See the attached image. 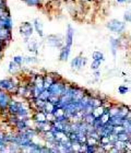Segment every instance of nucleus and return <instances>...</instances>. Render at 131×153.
Returning <instances> with one entry per match:
<instances>
[{
	"label": "nucleus",
	"mask_w": 131,
	"mask_h": 153,
	"mask_svg": "<svg viewBox=\"0 0 131 153\" xmlns=\"http://www.w3.org/2000/svg\"><path fill=\"white\" fill-rule=\"evenodd\" d=\"M110 115H109V113H108V111L106 109L105 112L103 113L102 115H101V117H99V120H101V124L104 126V125H107V124H109V120H110Z\"/></svg>",
	"instance_id": "423d86ee"
},
{
	"label": "nucleus",
	"mask_w": 131,
	"mask_h": 153,
	"mask_svg": "<svg viewBox=\"0 0 131 153\" xmlns=\"http://www.w3.org/2000/svg\"><path fill=\"white\" fill-rule=\"evenodd\" d=\"M129 140H131V132L129 134Z\"/></svg>",
	"instance_id": "6ab92c4d"
},
{
	"label": "nucleus",
	"mask_w": 131,
	"mask_h": 153,
	"mask_svg": "<svg viewBox=\"0 0 131 153\" xmlns=\"http://www.w3.org/2000/svg\"><path fill=\"white\" fill-rule=\"evenodd\" d=\"M114 147L119 151V152H125V148H126V142L121 140H117L114 142Z\"/></svg>",
	"instance_id": "6e6552de"
},
{
	"label": "nucleus",
	"mask_w": 131,
	"mask_h": 153,
	"mask_svg": "<svg viewBox=\"0 0 131 153\" xmlns=\"http://www.w3.org/2000/svg\"><path fill=\"white\" fill-rule=\"evenodd\" d=\"M80 56H78V57L73 58L72 60H71V68L72 69H74V70H80Z\"/></svg>",
	"instance_id": "9d476101"
},
{
	"label": "nucleus",
	"mask_w": 131,
	"mask_h": 153,
	"mask_svg": "<svg viewBox=\"0 0 131 153\" xmlns=\"http://www.w3.org/2000/svg\"><path fill=\"white\" fill-rule=\"evenodd\" d=\"M125 152H131V140H127V141H126Z\"/></svg>",
	"instance_id": "a211bd4d"
},
{
	"label": "nucleus",
	"mask_w": 131,
	"mask_h": 153,
	"mask_svg": "<svg viewBox=\"0 0 131 153\" xmlns=\"http://www.w3.org/2000/svg\"><path fill=\"white\" fill-rule=\"evenodd\" d=\"M117 91H118L119 94H121V95H125V94H127V93L129 92V88L127 85H125V84H120V85L118 86Z\"/></svg>",
	"instance_id": "4468645a"
},
{
	"label": "nucleus",
	"mask_w": 131,
	"mask_h": 153,
	"mask_svg": "<svg viewBox=\"0 0 131 153\" xmlns=\"http://www.w3.org/2000/svg\"><path fill=\"white\" fill-rule=\"evenodd\" d=\"M20 34L24 38V42H26L30 37H32L33 32H34V26L31 22H22L19 26Z\"/></svg>",
	"instance_id": "f03ea898"
},
{
	"label": "nucleus",
	"mask_w": 131,
	"mask_h": 153,
	"mask_svg": "<svg viewBox=\"0 0 131 153\" xmlns=\"http://www.w3.org/2000/svg\"><path fill=\"white\" fill-rule=\"evenodd\" d=\"M21 68H22L21 66H19L18 64H16L13 60H11L9 62V66H8V72H9V74L14 76V74H16L20 70H21Z\"/></svg>",
	"instance_id": "20e7f679"
},
{
	"label": "nucleus",
	"mask_w": 131,
	"mask_h": 153,
	"mask_svg": "<svg viewBox=\"0 0 131 153\" xmlns=\"http://www.w3.org/2000/svg\"><path fill=\"white\" fill-rule=\"evenodd\" d=\"M106 26H107V29L112 33H114V34H120V35L124 34L126 30V23L121 22V21H119L117 19L109 20L107 24H106Z\"/></svg>",
	"instance_id": "f257e3e1"
},
{
	"label": "nucleus",
	"mask_w": 131,
	"mask_h": 153,
	"mask_svg": "<svg viewBox=\"0 0 131 153\" xmlns=\"http://www.w3.org/2000/svg\"><path fill=\"white\" fill-rule=\"evenodd\" d=\"M105 111H106V108L103 105L97 106V107H94V108H93L92 115L94 116V118H99V117H101V115L105 112Z\"/></svg>",
	"instance_id": "39448f33"
},
{
	"label": "nucleus",
	"mask_w": 131,
	"mask_h": 153,
	"mask_svg": "<svg viewBox=\"0 0 131 153\" xmlns=\"http://www.w3.org/2000/svg\"><path fill=\"white\" fill-rule=\"evenodd\" d=\"M85 143L87 144V147H96L97 144H99V140L98 139H95L92 136H87V142Z\"/></svg>",
	"instance_id": "1a4fd4ad"
},
{
	"label": "nucleus",
	"mask_w": 131,
	"mask_h": 153,
	"mask_svg": "<svg viewBox=\"0 0 131 153\" xmlns=\"http://www.w3.org/2000/svg\"><path fill=\"white\" fill-rule=\"evenodd\" d=\"M33 26H34V30L36 31V33L38 34V36H41V37H43L44 36V30H43V27H44V24H43L42 20L38 19V18H36L34 21H33Z\"/></svg>",
	"instance_id": "7ed1b4c3"
},
{
	"label": "nucleus",
	"mask_w": 131,
	"mask_h": 153,
	"mask_svg": "<svg viewBox=\"0 0 131 153\" xmlns=\"http://www.w3.org/2000/svg\"><path fill=\"white\" fill-rule=\"evenodd\" d=\"M102 62H103V60H93L92 64H91V69H92L93 71L98 70L99 68H101V66H102Z\"/></svg>",
	"instance_id": "ddd939ff"
},
{
	"label": "nucleus",
	"mask_w": 131,
	"mask_h": 153,
	"mask_svg": "<svg viewBox=\"0 0 131 153\" xmlns=\"http://www.w3.org/2000/svg\"><path fill=\"white\" fill-rule=\"evenodd\" d=\"M93 60H104V55L101 51H94L92 53Z\"/></svg>",
	"instance_id": "9b49d317"
},
{
	"label": "nucleus",
	"mask_w": 131,
	"mask_h": 153,
	"mask_svg": "<svg viewBox=\"0 0 131 153\" xmlns=\"http://www.w3.org/2000/svg\"><path fill=\"white\" fill-rule=\"evenodd\" d=\"M117 137H118V140H121V141H127L129 140V134H127L126 131H124V132H120V134H117Z\"/></svg>",
	"instance_id": "dca6fc26"
},
{
	"label": "nucleus",
	"mask_w": 131,
	"mask_h": 153,
	"mask_svg": "<svg viewBox=\"0 0 131 153\" xmlns=\"http://www.w3.org/2000/svg\"><path fill=\"white\" fill-rule=\"evenodd\" d=\"M57 105H55L54 103H51L50 101H46L44 105V112L45 113H54V111L56 109Z\"/></svg>",
	"instance_id": "0eeeda50"
},
{
	"label": "nucleus",
	"mask_w": 131,
	"mask_h": 153,
	"mask_svg": "<svg viewBox=\"0 0 131 153\" xmlns=\"http://www.w3.org/2000/svg\"><path fill=\"white\" fill-rule=\"evenodd\" d=\"M125 131V128L122 125H114L112 126V132H115V134H120V132H124Z\"/></svg>",
	"instance_id": "2eb2a0df"
},
{
	"label": "nucleus",
	"mask_w": 131,
	"mask_h": 153,
	"mask_svg": "<svg viewBox=\"0 0 131 153\" xmlns=\"http://www.w3.org/2000/svg\"><path fill=\"white\" fill-rule=\"evenodd\" d=\"M46 120L49 121V123H54L56 120L54 113H46Z\"/></svg>",
	"instance_id": "f3484780"
},
{
	"label": "nucleus",
	"mask_w": 131,
	"mask_h": 153,
	"mask_svg": "<svg viewBox=\"0 0 131 153\" xmlns=\"http://www.w3.org/2000/svg\"><path fill=\"white\" fill-rule=\"evenodd\" d=\"M12 60L14 61L16 64L19 65V66H21V67L24 65V57L21 56V55H16V56H13Z\"/></svg>",
	"instance_id": "f8f14e48"
}]
</instances>
